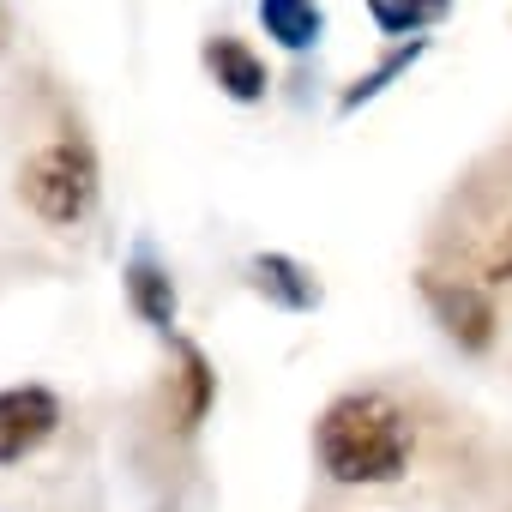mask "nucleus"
Listing matches in <instances>:
<instances>
[{
  "mask_svg": "<svg viewBox=\"0 0 512 512\" xmlns=\"http://www.w3.org/2000/svg\"><path fill=\"white\" fill-rule=\"evenodd\" d=\"M314 458H320L326 482H338V488L398 482L416 458V422L392 392H374V386L344 392L314 422Z\"/></svg>",
  "mask_w": 512,
  "mask_h": 512,
  "instance_id": "f257e3e1",
  "label": "nucleus"
},
{
  "mask_svg": "<svg viewBox=\"0 0 512 512\" xmlns=\"http://www.w3.org/2000/svg\"><path fill=\"white\" fill-rule=\"evenodd\" d=\"M19 193H25V205H31L43 223H55V229L85 223L91 205H97V193H103L97 151H91L85 139H55V145H43V151L19 169Z\"/></svg>",
  "mask_w": 512,
  "mask_h": 512,
  "instance_id": "f03ea898",
  "label": "nucleus"
},
{
  "mask_svg": "<svg viewBox=\"0 0 512 512\" xmlns=\"http://www.w3.org/2000/svg\"><path fill=\"white\" fill-rule=\"evenodd\" d=\"M422 302H428L434 326H440V332H446L458 350L482 356V350L494 344V326H500V314H494V290H488L482 278H446V272H422Z\"/></svg>",
  "mask_w": 512,
  "mask_h": 512,
  "instance_id": "7ed1b4c3",
  "label": "nucleus"
},
{
  "mask_svg": "<svg viewBox=\"0 0 512 512\" xmlns=\"http://www.w3.org/2000/svg\"><path fill=\"white\" fill-rule=\"evenodd\" d=\"M61 428V398L49 386H7L0 392V464L31 458Z\"/></svg>",
  "mask_w": 512,
  "mask_h": 512,
  "instance_id": "20e7f679",
  "label": "nucleus"
},
{
  "mask_svg": "<svg viewBox=\"0 0 512 512\" xmlns=\"http://www.w3.org/2000/svg\"><path fill=\"white\" fill-rule=\"evenodd\" d=\"M205 73L217 79V91L223 97H235V103H260L266 97V61L260 55H253L241 37H211L205 43Z\"/></svg>",
  "mask_w": 512,
  "mask_h": 512,
  "instance_id": "39448f33",
  "label": "nucleus"
},
{
  "mask_svg": "<svg viewBox=\"0 0 512 512\" xmlns=\"http://www.w3.org/2000/svg\"><path fill=\"white\" fill-rule=\"evenodd\" d=\"M247 278H253V290H266L272 302H284V308H296V314L320 308V278H314L308 266H296L290 253H260V260L247 266Z\"/></svg>",
  "mask_w": 512,
  "mask_h": 512,
  "instance_id": "423d86ee",
  "label": "nucleus"
},
{
  "mask_svg": "<svg viewBox=\"0 0 512 512\" xmlns=\"http://www.w3.org/2000/svg\"><path fill=\"white\" fill-rule=\"evenodd\" d=\"M127 302H133V314L145 326H157V332L175 326V284H169V272L151 260V253H133L127 260Z\"/></svg>",
  "mask_w": 512,
  "mask_h": 512,
  "instance_id": "0eeeda50",
  "label": "nucleus"
},
{
  "mask_svg": "<svg viewBox=\"0 0 512 512\" xmlns=\"http://www.w3.org/2000/svg\"><path fill=\"white\" fill-rule=\"evenodd\" d=\"M260 25H266V37H272V43H284L290 55H302V49H314V43H320L326 13L314 7V0H260Z\"/></svg>",
  "mask_w": 512,
  "mask_h": 512,
  "instance_id": "6e6552de",
  "label": "nucleus"
},
{
  "mask_svg": "<svg viewBox=\"0 0 512 512\" xmlns=\"http://www.w3.org/2000/svg\"><path fill=\"white\" fill-rule=\"evenodd\" d=\"M452 13V0H368V19L386 37H422Z\"/></svg>",
  "mask_w": 512,
  "mask_h": 512,
  "instance_id": "1a4fd4ad",
  "label": "nucleus"
},
{
  "mask_svg": "<svg viewBox=\"0 0 512 512\" xmlns=\"http://www.w3.org/2000/svg\"><path fill=\"white\" fill-rule=\"evenodd\" d=\"M422 49H428V43H422V37H410V43H404V49H392V55H386V61H380V67H374V73H362V79H356V85H350V91H344V97H338V115H356V109H362V103H374V97H380V91H386V85H392V79H404V73H410V67H416V61H422Z\"/></svg>",
  "mask_w": 512,
  "mask_h": 512,
  "instance_id": "9d476101",
  "label": "nucleus"
},
{
  "mask_svg": "<svg viewBox=\"0 0 512 512\" xmlns=\"http://www.w3.org/2000/svg\"><path fill=\"white\" fill-rule=\"evenodd\" d=\"M211 398H217L211 362H205L193 344H181V410H175V428H199L205 410H211Z\"/></svg>",
  "mask_w": 512,
  "mask_h": 512,
  "instance_id": "9b49d317",
  "label": "nucleus"
},
{
  "mask_svg": "<svg viewBox=\"0 0 512 512\" xmlns=\"http://www.w3.org/2000/svg\"><path fill=\"white\" fill-rule=\"evenodd\" d=\"M482 284L512 296V223H500V229H494V241L482 247Z\"/></svg>",
  "mask_w": 512,
  "mask_h": 512,
  "instance_id": "f8f14e48",
  "label": "nucleus"
}]
</instances>
